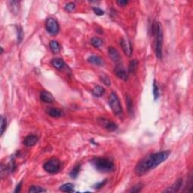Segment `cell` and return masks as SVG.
<instances>
[{
    "label": "cell",
    "mask_w": 193,
    "mask_h": 193,
    "mask_svg": "<svg viewBox=\"0 0 193 193\" xmlns=\"http://www.w3.org/2000/svg\"><path fill=\"white\" fill-rule=\"evenodd\" d=\"M88 61L91 64L96 66H101L103 64V61L102 60V58L98 56H95V55H91V56L88 57Z\"/></svg>",
    "instance_id": "obj_15"
},
{
    "label": "cell",
    "mask_w": 193,
    "mask_h": 193,
    "mask_svg": "<svg viewBox=\"0 0 193 193\" xmlns=\"http://www.w3.org/2000/svg\"><path fill=\"white\" fill-rule=\"evenodd\" d=\"M61 168V162L57 159H52L45 162L43 165V168L48 173L55 174L59 171Z\"/></svg>",
    "instance_id": "obj_5"
},
{
    "label": "cell",
    "mask_w": 193,
    "mask_h": 193,
    "mask_svg": "<svg viewBox=\"0 0 193 193\" xmlns=\"http://www.w3.org/2000/svg\"><path fill=\"white\" fill-rule=\"evenodd\" d=\"M183 185V180L181 178L178 179L171 186L168 187L167 189L164 190V192H177L181 189Z\"/></svg>",
    "instance_id": "obj_11"
},
{
    "label": "cell",
    "mask_w": 193,
    "mask_h": 193,
    "mask_svg": "<svg viewBox=\"0 0 193 193\" xmlns=\"http://www.w3.org/2000/svg\"><path fill=\"white\" fill-rule=\"evenodd\" d=\"M109 105L114 114L117 115H120L122 113V104H121V102H120L118 95L115 92H112L110 94V96H109Z\"/></svg>",
    "instance_id": "obj_4"
},
{
    "label": "cell",
    "mask_w": 193,
    "mask_h": 193,
    "mask_svg": "<svg viewBox=\"0 0 193 193\" xmlns=\"http://www.w3.org/2000/svg\"><path fill=\"white\" fill-rule=\"evenodd\" d=\"M59 189L61 191L64 192H74V184L70 183H65L60 186Z\"/></svg>",
    "instance_id": "obj_17"
},
{
    "label": "cell",
    "mask_w": 193,
    "mask_h": 193,
    "mask_svg": "<svg viewBox=\"0 0 193 193\" xmlns=\"http://www.w3.org/2000/svg\"><path fill=\"white\" fill-rule=\"evenodd\" d=\"M40 99L42 101L46 103H52L55 102V98H54L53 95L51 93H49V92L45 91L41 92Z\"/></svg>",
    "instance_id": "obj_13"
},
{
    "label": "cell",
    "mask_w": 193,
    "mask_h": 193,
    "mask_svg": "<svg viewBox=\"0 0 193 193\" xmlns=\"http://www.w3.org/2000/svg\"><path fill=\"white\" fill-rule=\"evenodd\" d=\"M38 140H39V138H38L37 136L34 135V134H30L24 138L23 143L25 147H30L34 146L37 143Z\"/></svg>",
    "instance_id": "obj_10"
},
{
    "label": "cell",
    "mask_w": 193,
    "mask_h": 193,
    "mask_svg": "<svg viewBox=\"0 0 193 193\" xmlns=\"http://www.w3.org/2000/svg\"><path fill=\"white\" fill-rule=\"evenodd\" d=\"M17 42L18 43H20L23 40V29L20 26H17Z\"/></svg>",
    "instance_id": "obj_27"
},
{
    "label": "cell",
    "mask_w": 193,
    "mask_h": 193,
    "mask_svg": "<svg viewBox=\"0 0 193 193\" xmlns=\"http://www.w3.org/2000/svg\"><path fill=\"white\" fill-rule=\"evenodd\" d=\"M153 95H154V99L157 100L159 96V88L156 83V80H154L153 82Z\"/></svg>",
    "instance_id": "obj_26"
},
{
    "label": "cell",
    "mask_w": 193,
    "mask_h": 193,
    "mask_svg": "<svg viewBox=\"0 0 193 193\" xmlns=\"http://www.w3.org/2000/svg\"><path fill=\"white\" fill-rule=\"evenodd\" d=\"M137 66H138V62L137 60H132L130 62L129 67H128V70H129L130 73H134L137 69Z\"/></svg>",
    "instance_id": "obj_22"
},
{
    "label": "cell",
    "mask_w": 193,
    "mask_h": 193,
    "mask_svg": "<svg viewBox=\"0 0 193 193\" xmlns=\"http://www.w3.org/2000/svg\"><path fill=\"white\" fill-rule=\"evenodd\" d=\"M114 73H115V75L118 77L119 79L122 80H128V75L127 71L125 70V69L122 67V65H117L116 67L114 69Z\"/></svg>",
    "instance_id": "obj_8"
},
{
    "label": "cell",
    "mask_w": 193,
    "mask_h": 193,
    "mask_svg": "<svg viewBox=\"0 0 193 193\" xmlns=\"http://www.w3.org/2000/svg\"><path fill=\"white\" fill-rule=\"evenodd\" d=\"M91 43L94 48H99L103 45V40L98 37H94L91 40Z\"/></svg>",
    "instance_id": "obj_23"
},
{
    "label": "cell",
    "mask_w": 193,
    "mask_h": 193,
    "mask_svg": "<svg viewBox=\"0 0 193 193\" xmlns=\"http://www.w3.org/2000/svg\"><path fill=\"white\" fill-rule=\"evenodd\" d=\"M106 183V180H104L101 181V182L96 183L93 187L94 189H100V188H102L103 186H104V185Z\"/></svg>",
    "instance_id": "obj_32"
},
{
    "label": "cell",
    "mask_w": 193,
    "mask_h": 193,
    "mask_svg": "<svg viewBox=\"0 0 193 193\" xmlns=\"http://www.w3.org/2000/svg\"><path fill=\"white\" fill-rule=\"evenodd\" d=\"M7 127V119L6 118L2 115L1 116V136H2V134L5 132V129Z\"/></svg>",
    "instance_id": "obj_25"
},
{
    "label": "cell",
    "mask_w": 193,
    "mask_h": 193,
    "mask_svg": "<svg viewBox=\"0 0 193 193\" xmlns=\"http://www.w3.org/2000/svg\"><path fill=\"white\" fill-rule=\"evenodd\" d=\"M120 45L122 46V50H123L125 55H127V56L128 57H131L133 52L132 45H131V42H130L128 39H121V42H120Z\"/></svg>",
    "instance_id": "obj_7"
},
{
    "label": "cell",
    "mask_w": 193,
    "mask_h": 193,
    "mask_svg": "<svg viewBox=\"0 0 193 193\" xmlns=\"http://www.w3.org/2000/svg\"><path fill=\"white\" fill-rule=\"evenodd\" d=\"M170 151L165 150V151L153 153V154L143 158L140 162H138L136 166L135 170H134L136 174L138 176H142L150 171L153 170L157 166H159L161 163L165 162L168 159V156H170Z\"/></svg>",
    "instance_id": "obj_1"
},
{
    "label": "cell",
    "mask_w": 193,
    "mask_h": 193,
    "mask_svg": "<svg viewBox=\"0 0 193 193\" xmlns=\"http://www.w3.org/2000/svg\"><path fill=\"white\" fill-rule=\"evenodd\" d=\"M126 106H127V108H128V112H129L130 114H132L133 113V110H134V106H133V101L132 100H131V96H128V95H127L126 96Z\"/></svg>",
    "instance_id": "obj_24"
},
{
    "label": "cell",
    "mask_w": 193,
    "mask_h": 193,
    "mask_svg": "<svg viewBox=\"0 0 193 193\" xmlns=\"http://www.w3.org/2000/svg\"><path fill=\"white\" fill-rule=\"evenodd\" d=\"M153 34L155 36L156 39V47H155V52L156 55L158 58L162 59V45H163V32H162V26L160 23L156 22L153 23V28H152Z\"/></svg>",
    "instance_id": "obj_2"
},
{
    "label": "cell",
    "mask_w": 193,
    "mask_h": 193,
    "mask_svg": "<svg viewBox=\"0 0 193 193\" xmlns=\"http://www.w3.org/2000/svg\"><path fill=\"white\" fill-rule=\"evenodd\" d=\"M52 64L55 68L59 70H62L65 67V63L61 58H55V59H53L52 61Z\"/></svg>",
    "instance_id": "obj_16"
},
{
    "label": "cell",
    "mask_w": 193,
    "mask_h": 193,
    "mask_svg": "<svg viewBox=\"0 0 193 193\" xmlns=\"http://www.w3.org/2000/svg\"><path fill=\"white\" fill-rule=\"evenodd\" d=\"M108 54H109V56L110 57V58L114 62L118 63L121 61V56H120L119 53L113 47H109L108 48Z\"/></svg>",
    "instance_id": "obj_12"
},
{
    "label": "cell",
    "mask_w": 193,
    "mask_h": 193,
    "mask_svg": "<svg viewBox=\"0 0 193 193\" xmlns=\"http://www.w3.org/2000/svg\"><path fill=\"white\" fill-rule=\"evenodd\" d=\"M64 8L67 12H73L76 9V5L73 2H69V3L66 4Z\"/></svg>",
    "instance_id": "obj_28"
},
{
    "label": "cell",
    "mask_w": 193,
    "mask_h": 193,
    "mask_svg": "<svg viewBox=\"0 0 193 193\" xmlns=\"http://www.w3.org/2000/svg\"><path fill=\"white\" fill-rule=\"evenodd\" d=\"M142 188H143L142 184H137L135 186L132 187V189L130 190V192H139L141 191Z\"/></svg>",
    "instance_id": "obj_30"
},
{
    "label": "cell",
    "mask_w": 193,
    "mask_h": 193,
    "mask_svg": "<svg viewBox=\"0 0 193 193\" xmlns=\"http://www.w3.org/2000/svg\"><path fill=\"white\" fill-rule=\"evenodd\" d=\"M116 3L118 4L119 6H125L126 5H128V1H125V0H118V1H117Z\"/></svg>",
    "instance_id": "obj_33"
},
{
    "label": "cell",
    "mask_w": 193,
    "mask_h": 193,
    "mask_svg": "<svg viewBox=\"0 0 193 193\" xmlns=\"http://www.w3.org/2000/svg\"><path fill=\"white\" fill-rule=\"evenodd\" d=\"M46 189H43L41 186H31L28 190V192L30 193H37V192H45Z\"/></svg>",
    "instance_id": "obj_21"
},
{
    "label": "cell",
    "mask_w": 193,
    "mask_h": 193,
    "mask_svg": "<svg viewBox=\"0 0 193 193\" xmlns=\"http://www.w3.org/2000/svg\"><path fill=\"white\" fill-rule=\"evenodd\" d=\"M21 185H22V182H20V183H19L18 185L17 186V187H16L15 190H14V192H20V189H21Z\"/></svg>",
    "instance_id": "obj_34"
},
{
    "label": "cell",
    "mask_w": 193,
    "mask_h": 193,
    "mask_svg": "<svg viewBox=\"0 0 193 193\" xmlns=\"http://www.w3.org/2000/svg\"><path fill=\"white\" fill-rule=\"evenodd\" d=\"M91 164L96 171L103 173L111 172L114 170L113 162L109 159L103 157H95L91 160Z\"/></svg>",
    "instance_id": "obj_3"
},
{
    "label": "cell",
    "mask_w": 193,
    "mask_h": 193,
    "mask_svg": "<svg viewBox=\"0 0 193 193\" xmlns=\"http://www.w3.org/2000/svg\"><path fill=\"white\" fill-rule=\"evenodd\" d=\"M92 9H93V11H94V14H96V15L102 16V15H103V14H104V11H103L102 9H100V8H96V7H94V8H92Z\"/></svg>",
    "instance_id": "obj_31"
},
{
    "label": "cell",
    "mask_w": 193,
    "mask_h": 193,
    "mask_svg": "<svg viewBox=\"0 0 193 193\" xmlns=\"http://www.w3.org/2000/svg\"><path fill=\"white\" fill-rule=\"evenodd\" d=\"M100 121H99L100 124L102 125V126L104 127L107 131H115V130L118 128L116 124H115L114 122H111L110 120L105 119V118H100Z\"/></svg>",
    "instance_id": "obj_9"
},
{
    "label": "cell",
    "mask_w": 193,
    "mask_h": 193,
    "mask_svg": "<svg viewBox=\"0 0 193 193\" xmlns=\"http://www.w3.org/2000/svg\"><path fill=\"white\" fill-rule=\"evenodd\" d=\"M49 46H50L51 50L54 53H58V52H59L61 51V45H60V44L57 41H51L50 43H49Z\"/></svg>",
    "instance_id": "obj_19"
},
{
    "label": "cell",
    "mask_w": 193,
    "mask_h": 193,
    "mask_svg": "<svg viewBox=\"0 0 193 193\" xmlns=\"http://www.w3.org/2000/svg\"><path fill=\"white\" fill-rule=\"evenodd\" d=\"M92 93H93V94L95 96L100 97V96H103V95L104 94L105 89L103 88V87H101V86H95L93 90H92Z\"/></svg>",
    "instance_id": "obj_18"
},
{
    "label": "cell",
    "mask_w": 193,
    "mask_h": 193,
    "mask_svg": "<svg viewBox=\"0 0 193 193\" xmlns=\"http://www.w3.org/2000/svg\"><path fill=\"white\" fill-rule=\"evenodd\" d=\"M80 169H81V165L80 164H78V165H76L70 173V177L73 178V179H76L78 177L79 174Z\"/></svg>",
    "instance_id": "obj_20"
},
{
    "label": "cell",
    "mask_w": 193,
    "mask_h": 193,
    "mask_svg": "<svg viewBox=\"0 0 193 193\" xmlns=\"http://www.w3.org/2000/svg\"><path fill=\"white\" fill-rule=\"evenodd\" d=\"M100 79H101V81L103 82V84L109 86L111 85L110 79H109V78L106 75L101 76H100Z\"/></svg>",
    "instance_id": "obj_29"
},
{
    "label": "cell",
    "mask_w": 193,
    "mask_h": 193,
    "mask_svg": "<svg viewBox=\"0 0 193 193\" xmlns=\"http://www.w3.org/2000/svg\"><path fill=\"white\" fill-rule=\"evenodd\" d=\"M47 114L53 118H60L64 115V112L58 108H48L46 110Z\"/></svg>",
    "instance_id": "obj_14"
},
{
    "label": "cell",
    "mask_w": 193,
    "mask_h": 193,
    "mask_svg": "<svg viewBox=\"0 0 193 193\" xmlns=\"http://www.w3.org/2000/svg\"><path fill=\"white\" fill-rule=\"evenodd\" d=\"M45 27H46L47 31L53 36H55L59 33V24L55 19L52 18V17L47 19L46 22H45Z\"/></svg>",
    "instance_id": "obj_6"
}]
</instances>
